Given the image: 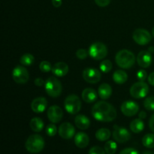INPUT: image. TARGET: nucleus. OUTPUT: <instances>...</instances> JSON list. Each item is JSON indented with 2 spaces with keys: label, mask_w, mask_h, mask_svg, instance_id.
Wrapping results in <instances>:
<instances>
[{
  "label": "nucleus",
  "mask_w": 154,
  "mask_h": 154,
  "mask_svg": "<svg viewBox=\"0 0 154 154\" xmlns=\"http://www.w3.org/2000/svg\"><path fill=\"white\" fill-rule=\"evenodd\" d=\"M92 115L100 122H111L117 117V111L112 105L105 101L96 102L92 108Z\"/></svg>",
  "instance_id": "obj_1"
},
{
  "label": "nucleus",
  "mask_w": 154,
  "mask_h": 154,
  "mask_svg": "<svg viewBox=\"0 0 154 154\" xmlns=\"http://www.w3.org/2000/svg\"><path fill=\"white\" fill-rule=\"evenodd\" d=\"M117 66L122 69H130L135 63V57L132 52L128 50H121L118 51L115 57Z\"/></svg>",
  "instance_id": "obj_2"
},
{
  "label": "nucleus",
  "mask_w": 154,
  "mask_h": 154,
  "mask_svg": "<svg viewBox=\"0 0 154 154\" xmlns=\"http://www.w3.org/2000/svg\"><path fill=\"white\" fill-rule=\"evenodd\" d=\"M26 149L31 153H38L45 147V140L41 135H32L27 138Z\"/></svg>",
  "instance_id": "obj_3"
},
{
  "label": "nucleus",
  "mask_w": 154,
  "mask_h": 154,
  "mask_svg": "<svg viewBox=\"0 0 154 154\" xmlns=\"http://www.w3.org/2000/svg\"><path fill=\"white\" fill-rule=\"evenodd\" d=\"M45 91L51 97H58L62 93L61 82L55 77H50L45 84Z\"/></svg>",
  "instance_id": "obj_4"
},
{
  "label": "nucleus",
  "mask_w": 154,
  "mask_h": 154,
  "mask_svg": "<svg viewBox=\"0 0 154 154\" xmlns=\"http://www.w3.org/2000/svg\"><path fill=\"white\" fill-rule=\"evenodd\" d=\"M81 106H82V104H81V99L76 95H69L65 99V109L69 114H76L81 111Z\"/></svg>",
  "instance_id": "obj_5"
},
{
  "label": "nucleus",
  "mask_w": 154,
  "mask_h": 154,
  "mask_svg": "<svg viewBox=\"0 0 154 154\" xmlns=\"http://www.w3.org/2000/svg\"><path fill=\"white\" fill-rule=\"evenodd\" d=\"M89 55L96 60L105 59L108 55V48L102 42H95L89 48Z\"/></svg>",
  "instance_id": "obj_6"
},
{
  "label": "nucleus",
  "mask_w": 154,
  "mask_h": 154,
  "mask_svg": "<svg viewBox=\"0 0 154 154\" xmlns=\"http://www.w3.org/2000/svg\"><path fill=\"white\" fill-rule=\"evenodd\" d=\"M149 93V87L144 81L135 83L130 88V95L135 99H142Z\"/></svg>",
  "instance_id": "obj_7"
},
{
  "label": "nucleus",
  "mask_w": 154,
  "mask_h": 154,
  "mask_svg": "<svg viewBox=\"0 0 154 154\" xmlns=\"http://www.w3.org/2000/svg\"><path fill=\"white\" fill-rule=\"evenodd\" d=\"M12 78L17 84H23L29 81V75L27 69L24 66H17L12 72Z\"/></svg>",
  "instance_id": "obj_8"
},
{
  "label": "nucleus",
  "mask_w": 154,
  "mask_h": 154,
  "mask_svg": "<svg viewBox=\"0 0 154 154\" xmlns=\"http://www.w3.org/2000/svg\"><path fill=\"white\" fill-rule=\"evenodd\" d=\"M132 38L135 43L139 45H146L150 42L152 35L147 30L144 29H137L133 32Z\"/></svg>",
  "instance_id": "obj_9"
},
{
  "label": "nucleus",
  "mask_w": 154,
  "mask_h": 154,
  "mask_svg": "<svg viewBox=\"0 0 154 154\" xmlns=\"http://www.w3.org/2000/svg\"><path fill=\"white\" fill-rule=\"evenodd\" d=\"M112 135L114 139L118 143H125L131 138V133L128 129L117 126H114Z\"/></svg>",
  "instance_id": "obj_10"
},
{
  "label": "nucleus",
  "mask_w": 154,
  "mask_h": 154,
  "mask_svg": "<svg viewBox=\"0 0 154 154\" xmlns=\"http://www.w3.org/2000/svg\"><path fill=\"white\" fill-rule=\"evenodd\" d=\"M83 78L84 81L90 84H96L101 80V72L93 68H87L83 71Z\"/></svg>",
  "instance_id": "obj_11"
},
{
  "label": "nucleus",
  "mask_w": 154,
  "mask_h": 154,
  "mask_svg": "<svg viewBox=\"0 0 154 154\" xmlns=\"http://www.w3.org/2000/svg\"><path fill=\"white\" fill-rule=\"evenodd\" d=\"M138 111H139V105L133 101H125L121 105L122 113L127 117H132V116L136 115Z\"/></svg>",
  "instance_id": "obj_12"
},
{
  "label": "nucleus",
  "mask_w": 154,
  "mask_h": 154,
  "mask_svg": "<svg viewBox=\"0 0 154 154\" xmlns=\"http://www.w3.org/2000/svg\"><path fill=\"white\" fill-rule=\"evenodd\" d=\"M63 117V111L58 105H52L48 108V117L53 123H60Z\"/></svg>",
  "instance_id": "obj_13"
},
{
  "label": "nucleus",
  "mask_w": 154,
  "mask_h": 154,
  "mask_svg": "<svg viewBox=\"0 0 154 154\" xmlns=\"http://www.w3.org/2000/svg\"><path fill=\"white\" fill-rule=\"evenodd\" d=\"M59 135L64 139H71L75 135V127L70 123H63L60 126L58 129Z\"/></svg>",
  "instance_id": "obj_14"
},
{
  "label": "nucleus",
  "mask_w": 154,
  "mask_h": 154,
  "mask_svg": "<svg viewBox=\"0 0 154 154\" xmlns=\"http://www.w3.org/2000/svg\"><path fill=\"white\" fill-rule=\"evenodd\" d=\"M137 63L141 68H148L152 63L151 53L148 51H142L138 54Z\"/></svg>",
  "instance_id": "obj_15"
},
{
  "label": "nucleus",
  "mask_w": 154,
  "mask_h": 154,
  "mask_svg": "<svg viewBox=\"0 0 154 154\" xmlns=\"http://www.w3.org/2000/svg\"><path fill=\"white\" fill-rule=\"evenodd\" d=\"M48 106V101L45 97H38L31 103V108L36 114L44 112Z\"/></svg>",
  "instance_id": "obj_16"
},
{
  "label": "nucleus",
  "mask_w": 154,
  "mask_h": 154,
  "mask_svg": "<svg viewBox=\"0 0 154 154\" xmlns=\"http://www.w3.org/2000/svg\"><path fill=\"white\" fill-rule=\"evenodd\" d=\"M69 66L66 63L59 62L57 63L52 68V72L57 77H64L69 72Z\"/></svg>",
  "instance_id": "obj_17"
},
{
  "label": "nucleus",
  "mask_w": 154,
  "mask_h": 154,
  "mask_svg": "<svg viewBox=\"0 0 154 154\" xmlns=\"http://www.w3.org/2000/svg\"><path fill=\"white\" fill-rule=\"evenodd\" d=\"M90 142L89 136L84 132H78L75 136V144L79 148H85Z\"/></svg>",
  "instance_id": "obj_18"
},
{
  "label": "nucleus",
  "mask_w": 154,
  "mask_h": 154,
  "mask_svg": "<svg viewBox=\"0 0 154 154\" xmlns=\"http://www.w3.org/2000/svg\"><path fill=\"white\" fill-rule=\"evenodd\" d=\"M75 123L78 129L81 130L87 129L90 126V120L87 116L79 114L75 119Z\"/></svg>",
  "instance_id": "obj_19"
},
{
  "label": "nucleus",
  "mask_w": 154,
  "mask_h": 154,
  "mask_svg": "<svg viewBox=\"0 0 154 154\" xmlns=\"http://www.w3.org/2000/svg\"><path fill=\"white\" fill-rule=\"evenodd\" d=\"M82 99L87 103H93L97 99V93L93 88H86L82 92Z\"/></svg>",
  "instance_id": "obj_20"
},
{
  "label": "nucleus",
  "mask_w": 154,
  "mask_h": 154,
  "mask_svg": "<svg viewBox=\"0 0 154 154\" xmlns=\"http://www.w3.org/2000/svg\"><path fill=\"white\" fill-rule=\"evenodd\" d=\"M98 94L101 99L103 100H106L111 97V94H112V88L109 84L104 83L99 86V89H98Z\"/></svg>",
  "instance_id": "obj_21"
},
{
  "label": "nucleus",
  "mask_w": 154,
  "mask_h": 154,
  "mask_svg": "<svg viewBox=\"0 0 154 154\" xmlns=\"http://www.w3.org/2000/svg\"><path fill=\"white\" fill-rule=\"evenodd\" d=\"M128 79V75L123 70H117L113 74V80L117 84H123Z\"/></svg>",
  "instance_id": "obj_22"
},
{
  "label": "nucleus",
  "mask_w": 154,
  "mask_h": 154,
  "mask_svg": "<svg viewBox=\"0 0 154 154\" xmlns=\"http://www.w3.org/2000/svg\"><path fill=\"white\" fill-rule=\"evenodd\" d=\"M144 129V123L142 119H135L130 123V130L134 133L141 132Z\"/></svg>",
  "instance_id": "obj_23"
},
{
  "label": "nucleus",
  "mask_w": 154,
  "mask_h": 154,
  "mask_svg": "<svg viewBox=\"0 0 154 154\" xmlns=\"http://www.w3.org/2000/svg\"><path fill=\"white\" fill-rule=\"evenodd\" d=\"M29 126L33 132H40L44 128V122L39 117H34L30 121Z\"/></svg>",
  "instance_id": "obj_24"
},
{
  "label": "nucleus",
  "mask_w": 154,
  "mask_h": 154,
  "mask_svg": "<svg viewBox=\"0 0 154 154\" xmlns=\"http://www.w3.org/2000/svg\"><path fill=\"white\" fill-rule=\"evenodd\" d=\"M111 137V132L109 129L102 128L99 129L96 133V138L100 141H105L109 139Z\"/></svg>",
  "instance_id": "obj_25"
},
{
  "label": "nucleus",
  "mask_w": 154,
  "mask_h": 154,
  "mask_svg": "<svg viewBox=\"0 0 154 154\" xmlns=\"http://www.w3.org/2000/svg\"><path fill=\"white\" fill-rule=\"evenodd\" d=\"M142 144L147 148L154 147V134H147L142 138Z\"/></svg>",
  "instance_id": "obj_26"
},
{
  "label": "nucleus",
  "mask_w": 154,
  "mask_h": 154,
  "mask_svg": "<svg viewBox=\"0 0 154 154\" xmlns=\"http://www.w3.org/2000/svg\"><path fill=\"white\" fill-rule=\"evenodd\" d=\"M20 62L23 66H30L34 63L35 57L31 54H25L20 57Z\"/></svg>",
  "instance_id": "obj_27"
},
{
  "label": "nucleus",
  "mask_w": 154,
  "mask_h": 154,
  "mask_svg": "<svg viewBox=\"0 0 154 154\" xmlns=\"http://www.w3.org/2000/svg\"><path fill=\"white\" fill-rule=\"evenodd\" d=\"M117 150V145L116 142L113 141H108L105 144V150L107 154H114Z\"/></svg>",
  "instance_id": "obj_28"
},
{
  "label": "nucleus",
  "mask_w": 154,
  "mask_h": 154,
  "mask_svg": "<svg viewBox=\"0 0 154 154\" xmlns=\"http://www.w3.org/2000/svg\"><path fill=\"white\" fill-rule=\"evenodd\" d=\"M112 67V63L108 60H103L100 64V70L104 73H108V72H111Z\"/></svg>",
  "instance_id": "obj_29"
},
{
  "label": "nucleus",
  "mask_w": 154,
  "mask_h": 154,
  "mask_svg": "<svg viewBox=\"0 0 154 154\" xmlns=\"http://www.w3.org/2000/svg\"><path fill=\"white\" fill-rule=\"evenodd\" d=\"M144 106L148 111H154V96L147 98L144 102Z\"/></svg>",
  "instance_id": "obj_30"
},
{
  "label": "nucleus",
  "mask_w": 154,
  "mask_h": 154,
  "mask_svg": "<svg viewBox=\"0 0 154 154\" xmlns=\"http://www.w3.org/2000/svg\"><path fill=\"white\" fill-rule=\"evenodd\" d=\"M52 65L51 63L48 61H42L39 65V69L42 72H49L52 71Z\"/></svg>",
  "instance_id": "obj_31"
},
{
  "label": "nucleus",
  "mask_w": 154,
  "mask_h": 154,
  "mask_svg": "<svg viewBox=\"0 0 154 154\" xmlns=\"http://www.w3.org/2000/svg\"><path fill=\"white\" fill-rule=\"evenodd\" d=\"M57 126L54 124H49L46 128V133L47 135H49V136L53 137L57 134Z\"/></svg>",
  "instance_id": "obj_32"
},
{
  "label": "nucleus",
  "mask_w": 154,
  "mask_h": 154,
  "mask_svg": "<svg viewBox=\"0 0 154 154\" xmlns=\"http://www.w3.org/2000/svg\"><path fill=\"white\" fill-rule=\"evenodd\" d=\"M89 52H87L86 50L84 49H79L78 51H77L76 52V57H78L79 60H85L87 59V57H88Z\"/></svg>",
  "instance_id": "obj_33"
},
{
  "label": "nucleus",
  "mask_w": 154,
  "mask_h": 154,
  "mask_svg": "<svg viewBox=\"0 0 154 154\" xmlns=\"http://www.w3.org/2000/svg\"><path fill=\"white\" fill-rule=\"evenodd\" d=\"M105 149H102V147L99 146H95L93 147L90 150H89V154H105Z\"/></svg>",
  "instance_id": "obj_34"
},
{
  "label": "nucleus",
  "mask_w": 154,
  "mask_h": 154,
  "mask_svg": "<svg viewBox=\"0 0 154 154\" xmlns=\"http://www.w3.org/2000/svg\"><path fill=\"white\" fill-rule=\"evenodd\" d=\"M147 72L144 70H139L138 72H137V78L140 81H144L146 79H147Z\"/></svg>",
  "instance_id": "obj_35"
},
{
  "label": "nucleus",
  "mask_w": 154,
  "mask_h": 154,
  "mask_svg": "<svg viewBox=\"0 0 154 154\" xmlns=\"http://www.w3.org/2000/svg\"><path fill=\"white\" fill-rule=\"evenodd\" d=\"M110 2L111 0H95V2L99 7H106L110 4Z\"/></svg>",
  "instance_id": "obj_36"
},
{
  "label": "nucleus",
  "mask_w": 154,
  "mask_h": 154,
  "mask_svg": "<svg viewBox=\"0 0 154 154\" xmlns=\"http://www.w3.org/2000/svg\"><path fill=\"white\" fill-rule=\"evenodd\" d=\"M120 154H139V153L134 148H126L122 150Z\"/></svg>",
  "instance_id": "obj_37"
},
{
  "label": "nucleus",
  "mask_w": 154,
  "mask_h": 154,
  "mask_svg": "<svg viewBox=\"0 0 154 154\" xmlns=\"http://www.w3.org/2000/svg\"><path fill=\"white\" fill-rule=\"evenodd\" d=\"M44 84H45V82L44 81V80L41 78H37L35 80V84L38 87H41V86L43 85Z\"/></svg>",
  "instance_id": "obj_38"
},
{
  "label": "nucleus",
  "mask_w": 154,
  "mask_h": 154,
  "mask_svg": "<svg viewBox=\"0 0 154 154\" xmlns=\"http://www.w3.org/2000/svg\"><path fill=\"white\" fill-rule=\"evenodd\" d=\"M149 126H150V129L154 132V114L150 117V121H149Z\"/></svg>",
  "instance_id": "obj_39"
},
{
  "label": "nucleus",
  "mask_w": 154,
  "mask_h": 154,
  "mask_svg": "<svg viewBox=\"0 0 154 154\" xmlns=\"http://www.w3.org/2000/svg\"><path fill=\"white\" fill-rule=\"evenodd\" d=\"M147 80H148V83L150 84V85L154 86V72H152L150 75L147 78Z\"/></svg>",
  "instance_id": "obj_40"
},
{
  "label": "nucleus",
  "mask_w": 154,
  "mask_h": 154,
  "mask_svg": "<svg viewBox=\"0 0 154 154\" xmlns=\"http://www.w3.org/2000/svg\"><path fill=\"white\" fill-rule=\"evenodd\" d=\"M53 5L55 8H59L62 5V0H52Z\"/></svg>",
  "instance_id": "obj_41"
},
{
  "label": "nucleus",
  "mask_w": 154,
  "mask_h": 154,
  "mask_svg": "<svg viewBox=\"0 0 154 154\" xmlns=\"http://www.w3.org/2000/svg\"><path fill=\"white\" fill-rule=\"evenodd\" d=\"M145 117H146L145 112H144V111H141V112L139 114V118L144 119V118H145Z\"/></svg>",
  "instance_id": "obj_42"
},
{
  "label": "nucleus",
  "mask_w": 154,
  "mask_h": 154,
  "mask_svg": "<svg viewBox=\"0 0 154 154\" xmlns=\"http://www.w3.org/2000/svg\"><path fill=\"white\" fill-rule=\"evenodd\" d=\"M142 154H154V153L153 152H150V151H144Z\"/></svg>",
  "instance_id": "obj_43"
},
{
  "label": "nucleus",
  "mask_w": 154,
  "mask_h": 154,
  "mask_svg": "<svg viewBox=\"0 0 154 154\" xmlns=\"http://www.w3.org/2000/svg\"><path fill=\"white\" fill-rule=\"evenodd\" d=\"M152 35L154 37V26L153 27V29H152Z\"/></svg>",
  "instance_id": "obj_44"
}]
</instances>
